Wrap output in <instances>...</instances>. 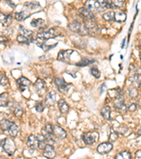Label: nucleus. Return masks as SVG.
Returning <instances> with one entry per match:
<instances>
[{
	"mask_svg": "<svg viewBox=\"0 0 141 159\" xmlns=\"http://www.w3.org/2000/svg\"><path fill=\"white\" fill-rule=\"evenodd\" d=\"M128 91H129V95L131 98H136L138 96V91L135 87H130L128 88Z\"/></svg>",
	"mask_w": 141,
	"mask_h": 159,
	"instance_id": "39",
	"label": "nucleus"
},
{
	"mask_svg": "<svg viewBox=\"0 0 141 159\" xmlns=\"http://www.w3.org/2000/svg\"><path fill=\"white\" fill-rule=\"evenodd\" d=\"M28 16H29V13L27 12V11H22L19 13H15V19L18 21H23L24 19H26Z\"/></svg>",
	"mask_w": 141,
	"mask_h": 159,
	"instance_id": "26",
	"label": "nucleus"
},
{
	"mask_svg": "<svg viewBox=\"0 0 141 159\" xmlns=\"http://www.w3.org/2000/svg\"><path fill=\"white\" fill-rule=\"evenodd\" d=\"M124 0H111V5L112 9H119L124 6Z\"/></svg>",
	"mask_w": 141,
	"mask_h": 159,
	"instance_id": "28",
	"label": "nucleus"
},
{
	"mask_svg": "<svg viewBox=\"0 0 141 159\" xmlns=\"http://www.w3.org/2000/svg\"><path fill=\"white\" fill-rule=\"evenodd\" d=\"M85 7H87V9L90 11H96L95 8V1L94 0H88L85 2Z\"/></svg>",
	"mask_w": 141,
	"mask_h": 159,
	"instance_id": "31",
	"label": "nucleus"
},
{
	"mask_svg": "<svg viewBox=\"0 0 141 159\" xmlns=\"http://www.w3.org/2000/svg\"><path fill=\"white\" fill-rule=\"evenodd\" d=\"M12 22V16L8 15L6 16L4 13H0V23H2L4 26H9Z\"/></svg>",
	"mask_w": 141,
	"mask_h": 159,
	"instance_id": "19",
	"label": "nucleus"
},
{
	"mask_svg": "<svg viewBox=\"0 0 141 159\" xmlns=\"http://www.w3.org/2000/svg\"><path fill=\"white\" fill-rule=\"evenodd\" d=\"M60 35L59 32L57 29L55 28H52L47 31H44L37 34V38L40 39L42 40H47L51 38H55V37L59 36Z\"/></svg>",
	"mask_w": 141,
	"mask_h": 159,
	"instance_id": "3",
	"label": "nucleus"
},
{
	"mask_svg": "<svg viewBox=\"0 0 141 159\" xmlns=\"http://www.w3.org/2000/svg\"><path fill=\"white\" fill-rule=\"evenodd\" d=\"M55 84L58 89L59 90V91H61L63 94H67L71 86L70 84H68L61 78H57L55 80Z\"/></svg>",
	"mask_w": 141,
	"mask_h": 159,
	"instance_id": "7",
	"label": "nucleus"
},
{
	"mask_svg": "<svg viewBox=\"0 0 141 159\" xmlns=\"http://www.w3.org/2000/svg\"><path fill=\"white\" fill-rule=\"evenodd\" d=\"M133 79V82H135L136 84H138L140 85V73H135L132 77Z\"/></svg>",
	"mask_w": 141,
	"mask_h": 159,
	"instance_id": "44",
	"label": "nucleus"
},
{
	"mask_svg": "<svg viewBox=\"0 0 141 159\" xmlns=\"http://www.w3.org/2000/svg\"><path fill=\"white\" fill-rule=\"evenodd\" d=\"M44 136L45 139V142L48 143V144H55V140L54 139V136L53 134H50V133H46L45 135H43Z\"/></svg>",
	"mask_w": 141,
	"mask_h": 159,
	"instance_id": "33",
	"label": "nucleus"
},
{
	"mask_svg": "<svg viewBox=\"0 0 141 159\" xmlns=\"http://www.w3.org/2000/svg\"><path fill=\"white\" fill-rule=\"evenodd\" d=\"M82 139L87 145H92L98 141L99 134L96 132H88L82 134Z\"/></svg>",
	"mask_w": 141,
	"mask_h": 159,
	"instance_id": "4",
	"label": "nucleus"
},
{
	"mask_svg": "<svg viewBox=\"0 0 141 159\" xmlns=\"http://www.w3.org/2000/svg\"><path fill=\"white\" fill-rule=\"evenodd\" d=\"M101 115L106 120H111V108L109 106H105L101 110Z\"/></svg>",
	"mask_w": 141,
	"mask_h": 159,
	"instance_id": "23",
	"label": "nucleus"
},
{
	"mask_svg": "<svg viewBox=\"0 0 141 159\" xmlns=\"http://www.w3.org/2000/svg\"><path fill=\"white\" fill-rule=\"evenodd\" d=\"M44 131L46 133H50V134H52V131H53V126H52L51 124H49V123H47V124H46L45 127Z\"/></svg>",
	"mask_w": 141,
	"mask_h": 159,
	"instance_id": "45",
	"label": "nucleus"
},
{
	"mask_svg": "<svg viewBox=\"0 0 141 159\" xmlns=\"http://www.w3.org/2000/svg\"><path fill=\"white\" fill-rule=\"evenodd\" d=\"M140 152H141L140 150H138V151H136V158H138V159H140L141 158Z\"/></svg>",
	"mask_w": 141,
	"mask_h": 159,
	"instance_id": "51",
	"label": "nucleus"
},
{
	"mask_svg": "<svg viewBox=\"0 0 141 159\" xmlns=\"http://www.w3.org/2000/svg\"><path fill=\"white\" fill-rule=\"evenodd\" d=\"M114 107L116 110L121 112H126L127 111V106L124 103V99L122 96L120 95L115 98L114 102Z\"/></svg>",
	"mask_w": 141,
	"mask_h": 159,
	"instance_id": "8",
	"label": "nucleus"
},
{
	"mask_svg": "<svg viewBox=\"0 0 141 159\" xmlns=\"http://www.w3.org/2000/svg\"><path fill=\"white\" fill-rule=\"evenodd\" d=\"M46 83L41 79H37L33 84V89L39 96H42L46 92Z\"/></svg>",
	"mask_w": 141,
	"mask_h": 159,
	"instance_id": "5",
	"label": "nucleus"
},
{
	"mask_svg": "<svg viewBox=\"0 0 141 159\" xmlns=\"http://www.w3.org/2000/svg\"><path fill=\"white\" fill-rule=\"evenodd\" d=\"M24 7L29 9L33 10L40 8V3L37 2V1H31V2H25V4H24Z\"/></svg>",
	"mask_w": 141,
	"mask_h": 159,
	"instance_id": "27",
	"label": "nucleus"
},
{
	"mask_svg": "<svg viewBox=\"0 0 141 159\" xmlns=\"http://www.w3.org/2000/svg\"><path fill=\"white\" fill-rule=\"evenodd\" d=\"M37 45H38V47H41V48L43 49L45 52H47V51H49V49H52L53 47H56V45H57V43H56V44H55V45H48L45 44V43H37Z\"/></svg>",
	"mask_w": 141,
	"mask_h": 159,
	"instance_id": "32",
	"label": "nucleus"
},
{
	"mask_svg": "<svg viewBox=\"0 0 141 159\" xmlns=\"http://www.w3.org/2000/svg\"><path fill=\"white\" fill-rule=\"evenodd\" d=\"M127 130H128V129H127L126 127H119V128H118V132L119 133V134H125L126 133Z\"/></svg>",
	"mask_w": 141,
	"mask_h": 159,
	"instance_id": "46",
	"label": "nucleus"
},
{
	"mask_svg": "<svg viewBox=\"0 0 141 159\" xmlns=\"http://www.w3.org/2000/svg\"><path fill=\"white\" fill-rule=\"evenodd\" d=\"M118 139V134L116 131L112 132L109 134V140L111 142H115L116 141H117Z\"/></svg>",
	"mask_w": 141,
	"mask_h": 159,
	"instance_id": "40",
	"label": "nucleus"
},
{
	"mask_svg": "<svg viewBox=\"0 0 141 159\" xmlns=\"http://www.w3.org/2000/svg\"><path fill=\"white\" fill-rule=\"evenodd\" d=\"M37 145H38V140L37 136L33 134L31 135L27 141V146L30 149L35 150L37 148Z\"/></svg>",
	"mask_w": 141,
	"mask_h": 159,
	"instance_id": "16",
	"label": "nucleus"
},
{
	"mask_svg": "<svg viewBox=\"0 0 141 159\" xmlns=\"http://www.w3.org/2000/svg\"><path fill=\"white\" fill-rule=\"evenodd\" d=\"M126 19V14L124 11H118L114 13V21L118 23L124 22Z\"/></svg>",
	"mask_w": 141,
	"mask_h": 159,
	"instance_id": "24",
	"label": "nucleus"
},
{
	"mask_svg": "<svg viewBox=\"0 0 141 159\" xmlns=\"http://www.w3.org/2000/svg\"><path fill=\"white\" fill-rule=\"evenodd\" d=\"M19 130H20L19 127L14 122H13V124L10 126V127L7 130V132L12 137H15L18 134V133L19 132Z\"/></svg>",
	"mask_w": 141,
	"mask_h": 159,
	"instance_id": "22",
	"label": "nucleus"
},
{
	"mask_svg": "<svg viewBox=\"0 0 141 159\" xmlns=\"http://www.w3.org/2000/svg\"><path fill=\"white\" fill-rule=\"evenodd\" d=\"M8 41V39L7 37L4 35H0V43H4Z\"/></svg>",
	"mask_w": 141,
	"mask_h": 159,
	"instance_id": "49",
	"label": "nucleus"
},
{
	"mask_svg": "<svg viewBox=\"0 0 141 159\" xmlns=\"http://www.w3.org/2000/svg\"><path fill=\"white\" fill-rule=\"evenodd\" d=\"M130 158H131V155H130V153L128 152V151H123V152L118 154L117 155L115 156V158L117 159H130Z\"/></svg>",
	"mask_w": 141,
	"mask_h": 159,
	"instance_id": "35",
	"label": "nucleus"
},
{
	"mask_svg": "<svg viewBox=\"0 0 141 159\" xmlns=\"http://www.w3.org/2000/svg\"><path fill=\"white\" fill-rule=\"evenodd\" d=\"M90 71L92 76H94L96 79H99V78L100 77V76H101V73H100V71H99V69H97V67H92L90 69Z\"/></svg>",
	"mask_w": 141,
	"mask_h": 159,
	"instance_id": "38",
	"label": "nucleus"
},
{
	"mask_svg": "<svg viewBox=\"0 0 141 159\" xmlns=\"http://www.w3.org/2000/svg\"><path fill=\"white\" fill-rule=\"evenodd\" d=\"M44 153L43 155L45 157L47 158H54L56 156V151H55V148L51 144H46L44 149Z\"/></svg>",
	"mask_w": 141,
	"mask_h": 159,
	"instance_id": "13",
	"label": "nucleus"
},
{
	"mask_svg": "<svg viewBox=\"0 0 141 159\" xmlns=\"http://www.w3.org/2000/svg\"><path fill=\"white\" fill-rule=\"evenodd\" d=\"M19 28H20L21 31L22 33L23 34L24 36H25L26 37H33V31H30V30H28V29H25V28H24L22 25H20Z\"/></svg>",
	"mask_w": 141,
	"mask_h": 159,
	"instance_id": "37",
	"label": "nucleus"
},
{
	"mask_svg": "<svg viewBox=\"0 0 141 159\" xmlns=\"http://www.w3.org/2000/svg\"><path fill=\"white\" fill-rule=\"evenodd\" d=\"M9 84V82L8 78L4 75V76L1 78V81H0V85H1L2 86H7Z\"/></svg>",
	"mask_w": 141,
	"mask_h": 159,
	"instance_id": "43",
	"label": "nucleus"
},
{
	"mask_svg": "<svg viewBox=\"0 0 141 159\" xmlns=\"http://www.w3.org/2000/svg\"><path fill=\"white\" fill-rule=\"evenodd\" d=\"M79 12L80 13V14L82 16L86 18L87 19H90V20H94V19H95L94 15L92 13V11H89L86 8H84V7L80 8L79 9Z\"/></svg>",
	"mask_w": 141,
	"mask_h": 159,
	"instance_id": "20",
	"label": "nucleus"
},
{
	"mask_svg": "<svg viewBox=\"0 0 141 159\" xmlns=\"http://www.w3.org/2000/svg\"><path fill=\"white\" fill-rule=\"evenodd\" d=\"M68 27L70 31L76 33H78L80 35L84 36V35H89V33H88V30L86 29L84 24H82V23L78 21H73L69 23Z\"/></svg>",
	"mask_w": 141,
	"mask_h": 159,
	"instance_id": "2",
	"label": "nucleus"
},
{
	"mask_svg": "<svg viewBox=\"0 0 141 159\" xmlns=\"http://www.w3.org/2000/svg\"><path fill=\"white\" fill-rule=\"evenodd\" d=\"M106 89V84H103L101 86H100V94H102L103 92H104V91Z\"/></svg>",
	"mask_w": 141,
	"mask_h": 159,
	"instance_id": "50",
	"label": "nucleus"
},
{
	"mask_svg": "<svg viewBox=\"0 0 141 159\" xmlns=\"http://www.w3.org/2000/svg\"><path fill=\"white\" fill-rule=\"evenodd\" d=\"M35 110L38 112H43L45 110V107L43 106V103L41 102H37L35 105Z\"/></svg>",
	"mask_w": 141,
	"mask_h": 159,
	"instance_id": "42",
	"label": "nucleus"
},
{
	"mask_svg": "<svg viewBox=\"0 0 141 159\" xmlns=\"http://www.w3.org/2000/svg\"><path fill=\"white\" fill-rule=\"evenodd\" d=\"M12 112H13V115L16 116L17 118H21L22 117L23 113V110L22 106H21L19 103H14L13 106L11 107Z\"/></svg>",
	"mask_w": 141,
	"mask_h": 159,
	"instance_id": "18",
	"label": "nucleus"
},
{
	"mask_svg": "<svg viewBox=\"0 0 141 159\" xmlns=\"http://www.w3.org/2000/svg\"><path fill=\"white\" fill-rule=\"evenodd\" d=\"M114 12L112 11H108L103 14L102 17L106 21H114Z\"/></svg>",
	"mask_w": 141,
	"mask_h": 159,
	"instance_id": "30",
	"label": "nucleus"
},
{
	"mask_svg": "<svg viewBox=\"0 0 141 159\" xmlns=\"http://www.w3.org/2000/svg\"><path fill=\"white\" fill-rule=\"evenodd\" d=\"M113 148V145L110 142H104L102 143L97 146V151L101 155L107 154L110 152Z\"/></svg>",
	"mask_w": 141,
	"mask_h": 159,
	"instance_id": "9",
	"label": "nucleus"
},
{
	"mask_svg": "<svg viewBox=\"0 0 141 159\" xmlns=\"http://www.w3.org/2000/svg\"><path fill=\"white\" fill-rule=\"evenodd\" d=\"M17 41L20 43H24V44H28V37L24 36L23 35H19L17 36Z\"/></svg>",
	"mask_w": 141,
	"mask_h": 159,
	"instance_id": "41",
	"label": "nucleus"
},
{
	"mask_svg": "<svg viewBox=\"0 0 141 159\" xmlns=\"http://www.w3.org/2000/svg\"><path fill=\"white\" fill-rule=\"evenodd\" d=\"M95 8L97 11H103L106 9H112L111 4L108 3L105 0H96Z\"/></svg>",
	"mask_w": 141,
	"mask_h": 159,
	"instance_id": "14",
	"label": "nucleus"
},
{
	"mask_svg": "<svg viewBox=\"0 0 141 159\" xmlns=\"http://www.w3.org/2000/svg\"><path fill=\"white\" fill-rule=\"evenodd\" d=\"M0 146L2 147L4 151L10 156L14 154L16 149L14 142L10 138H4L0 141Z\"/></svg>",
	"mask_w": 141,
	"mask_h": 159,
	"instance_id": "1",
	"label": "nucleus"
},
{
	"mask_svg": "<svg viewBox=\"0 0 141 159\" xmlns=\"http://www.w3.org/2000/svg\"><path fill=\"white\" fill-rule=\"evenodd\" d=\"M44 23H45V21L42 19H33V20L31 22V26L37 28V27L42 26V25L44 24Z\"/></svg>",
	"mask_w": 141,
	"mask_h": 159,
	"instance_id": "36",
	"label": "nucleus"
},
{
	"mask_svg": "<svg viewBox=\"0 0 141 159\" xmlns=\"http://www.w3.org/2000/svg\"><path fill=\"white\" fill-rule=\"evenodd\" d=\"M94 60L92 59H82L79 62L76 63V65L78 66V67H85V66L90 65V64L93 63Z\"/></svg>",
	"mask_w": 141,
	"mask_h": 159,
	"instance_id": "34",
	"label": "nucleus"
},
{
	"mask_svg": "<svg viewBox=\"0 0 141 159\" xmlns=\"http://www.w3.org/2000/svg\"><path fill=\"white\" fill-rule=\"evenodd\" d=\"M13 124V122H11V121L8 120H2L0 122V128L1 130H2L3 132H7L8 129L9 128L10 126Z\"/></svg>",
	"mask_w": 141,
	"mask_h": 159,
	"instance_id": "25",
	"label": "nucleus"
},
{
	"mask_svg": "<svg viewBox=\"0 0 141 159\" xmlns=\"http://www.w3.org/2000/svg\"><path fill=\"white\" fill-rule=\"evenodd\" d=\"M17 84L19 86V88H20V90L22 92H23L25 88H27L32 84L31 81L27 79V78L24 77V76H21V77L18 79Z\"/></svg>",
	"mask_w": 141,
	"mask_h": 159,
	"instance_id": "15",
	"label": "nucleus"
},
{
	"mask_svg": "<svg viewBox=\"0 0 141 159\" xmlns=\"http://www.w3.org/2000/svg\"><path fill=\"white\" fill-rule=\"evenodd\" d=\"M37 137V140H38V145H37V147H38L40 150H43L46 146V142L44 138V136H43V135H39Z\"/></svg>",
	"mask_w": 141,
	"mask_h": 159,
	"instance_id": "29",
	"label": "nucleus"
},
{
	"mask_svg": "<svg viewBox=\"0 0 141 159\" xmlns=\"http://www.w3.org/2000/svg\"><path fill=\"white\" fill-rule=\"evenodd\" d=\"M9 96L8 93H2L0 94V107H7L9 105Z\"/></svg>",
	"mask_w": 141,
	"mask_h": 159,
	"instance_id": "21",
	"label": "nucleus"
},
{
	"mask_svg": "<svg viewBox=\"0 0 141 159\" xmlns=\"http://www.w3.org/2000/svg\"><path fill=\"white\" fill-rule=\"evenodd\" d=\"M125 41H126V39H124V40H123L122 45H121V48H124V45H125Z\"/></svg>",
	"mask_w": 141,
	"mask_h": 159,
	"instance_id": "52",
	"label": "nucleus"
},
{
	"mask_svg": "<svg viewBox=\"0 0 141 159\" xmlns=\"http://www.w3.org/2000/svg\"><path fill=\"white\" fill-rule=\"evenodd\" d=\"M73 53V50L72 49H67V50H61L58 54L57 59L63 62H70V56Z\"/></svg>",
	"mask_w": 141,
	"mask_h": 159,
	"instance_id": "10",
	"label": "nucleus"
},
{
	"mask_svg": "<svg viewBox=\"0 0 141 159\" xmlns=\"http://www.w3.org/2000/svg\"><path fill=\"white\" fill-rule=\"evenodd\" d=\"M4 1H5L7 3V4H8L9 6H10L12 9H16V5H15L14 3L12 2L11 0H4Z\"/></svg>",
	"mask_w": 141,
	"mask_h": 159,
	"instance_id": "48",
	"label": "nucleus"
},
{
	"mask_svg": "<svg viewBox=\"0 0 141 159\" xmlns=\"http://www.w3.org/2000/svg\"><path fill=\"white\" fill-rule=\"evenodd\" d=\"M128 110L130 111V112H134V111L137 110V106L135 103H133V104L130 105L129 107L128 108Z\"/></svg>",
	"mask_w": 141,
	"mask_h": 159,
	"instance_id": "47",
	"label": "nucleus"
},
{
	"mask_svg": "<svg viewBox=\"0 0 141 159\" xmlns=\"http://www.w3.org/2000/svg\"><path fill=\"white\" fill-rule=\"evenodd\" d=\"M4 76V74H3V73L1 72V71H0V81H1V78Z\"/></svg>",
	"mask_w": 141,
	"mask_h": 159,
	"instance_id": "53",
	"label": "nucleus"
},
{
	"mask_svg": "<svg viewBox=\"0 0 141 159\" xmlns=\"http://www.w3.org/2000/svg\"><path fill=\"white\" fill-rule=\"evenodd\" d=\"M84 25L85 26L86 29L88 30L89 34H92V35H97L100 32V29L99 28V25L93 21V20H90L87 19L85 21Z\"/></svg>",
	"mask_w": 141,
	"mask_h": 159,
	"instance_id": "6",
	"label": "nucleus"
},
{
	"mask_svg": "<svg viewBox=\"0 0 141 159\" xmlns=\"http://www.w3.org/2000/svg\"><path fill=\"white\" fill-rule=\"evenodd\" d=\"M52 134L55 137L58 138L59 139H64L67 137V132L64 130L59 125H54L53 126V131Z\"/></svg>",
	"mask_w": 141,
	"mask_h": 159,
	"instance_id": "11",
	"label": "nucleus"
},
{
	"mask_svg": "<svg viewBox=\"0 0 141 159\" xmlns=\"http://www.w3.org/2000/svg\"><path fill=\"white\" fill-rule=\"evenodd\" d=\"M58 106H59V109L61 113L64 114H64L68 113L70 108L68 103L65 101V100H64V99H59V100L58 101Z\"/></svg>",
	"mask_w": 141,
	"mask_h": 159,
	"instance_id": "17",
	"label": "nucleus"
},
{
	"mask_svg": "<svg viewBox=\"0 0 141 159\" xmlns=\"http://www.w3.org/2000/svg\"><path fill=\"white\" fill-rule=\"evenodd\" d=\"M45 103L46 106H49V107L55 106L57 103V93L54 91L48 93L45 98Z\"/></svg>",
	"mask_w": 141,
	"mask_h": 159,
	"instance_id": "12",
	"label": "nucleus"
}]
</instances>
